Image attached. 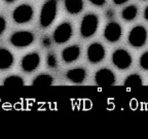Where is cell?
<instances>
[{
    "instance_id": "cell-25",
    "label": "cell",
    "mask_w": 148,
    "mask_h": 139,
    "mask_svg": "<svg viewBox=\"0 0 148 139\" xmlns=\"http://www.w3.org/2000/svg\"><path fill=\"white\" fill-rule=\"evenodd\" d=\"M127 0H113V2L117 5H120V4H123V3L127 2Z\"/></svg>"
},
{
    "instance_id": "cell-12",
    "label": "cell",
    "mask_w": 148,
    "mask_h": 139,
    "mask_svg": "<svg viewBox=\"0 0 148 139\" xmlns=\"http://www.w3.org/2000/svg\"><path fill=\"white\" fill-rule=\"evenodd\" d=\"M80 56V47L78 45H71L63 50L62 58L65 62L71 63L76 61Z\"/></svg>"
},
{
    "instance_id": "cell-2",
    "label": "cell",
    "mask_w": 148,
    "mask_h": 139,
    "mask_svg": "<svg viewBox=\"0 0 148 139\" xmlns=\"http://www.w3.org/2000/svg\"><path fill=\"white\" fill-rule=\"evenodd\" d=\"M98 24H99V20L95 14H88L84 16L80 25L81 35L86 38L92 36L98 29Z\"/></svg>"
},
{
    "instance_id": "cell-21",
    "label": "cell",
    "mask_w": 148,
    "mask_h": 139,
    "mask_svg": "<svg viewBox=\"0 0 148 139\" xmlns=\"http://www.w3.org/2000/svg\"><path fill=\"white\" fill-rule=\"evenodd\" d=\"M140 65L145 70H148V52H145L140 58Z\"/></svg>"
},
{
    "instance_id": "cell-9",
    "label": "cell",
    "mask_w": 148,
    "mask_h": 139,
    "mask_svg": "<svg viewBox=\"0 0 148 139\" xmlns=\"http://www.w3.org/2000/svg\"><path fill=\"white\" fill-rule=\"evenodd\" d=\"M105 57V49L101 43L90 44L88 47V61L92 63H99L101 62Z\"/></svg>"
},
{
    "instance_id": "cell-22",
    "label": "cell",
    "mask_w": 148,
    "mask_h": 139,
    "mask_svg": "<svg viewBox=\"0 0 148 139\" xmlns=\"http://www.w3.org/2000/svg\"><path fill=\"white\" fill-rule=\"evenodd\" d=\"M5 28H6V21L3 17H0V35L4 32Z\"/></svg>"
},
{
    "instance_id": "cell-1",
    "label": "cell",
    "mask_w": 148,
    "mask_h": 139,
    "mask_svg": "<svg viewBox=\"0 0 148 139\" xmlns=\"http://www.w3.org/2000/svg\"><path fill=\"white\" fill-rule=\"evenodd\" d=\"M57 16V1L47 0L43 4L40 12V26L42 28H47L55 20Z\"/></svg>"
},
{
    "instance_id": "cell-8",
    "label": "cell",
    "mask_w": 148,
    "mask_h": 139,
    "mask_svg": "<svg viewBox=\"0 0 148 139\" xmlns=\"http://www.w3.org/2000/svg\"><path fill=\"white\" fill-rule=\"evenodd\" d=\"M95 81L97 85L103 87H109L112 86L115 83V75L110 69L107 68H102L96 72L95 75Z\"/></svg>"
},
{
    "instance_id": "cell-10",
    "label": "cell",
    "mask_w": 148,
    "mask_h": 139,
    "mask_svg": "<svg viewBox=\"0 0 148 139\" xmlns=\"http://www.w3.org/2000/svg\"><path fill=\"white\" fill-rule=\"evenodd\" d=\"M40 56L37 53H30L22 59V68L26 72H32L39 66Z\"/></svg>"
},
{
    "instance_id": "cell-3",
    "label": "cell",
    "mask_w": 148,
    "mask_h": 139,
    "mask_svg": "<svg viewBox=\"0 0 148 139\" xmlns=\"http://www.w3.org/2000/svg\"><path fill=\"white\" fill-rule=\"evenodd\" d=\"M147 40V30L143 26H136L129 34V42L134 47H141Z\"/></svg>"
},
{
    "instance_id": "cell-18",
    "label": "cell",
    "mask_w": 148,
    "mask_h": 139,
    "mask_svg": "<svg viewBox=\"0 0 148 139\" xmlns=\"http://www.w3.org/2000/svg\"><path fill=\"white\" fill-rule=\"evenodd\" d=\"M3 85L5 87H9V88H18V87L24 86V81L22 77L18 76V75H10L4 79Z\"/></svg>"
},
{
    "instance_id": "cell-6",
    "label": "cell",
    "mask_w": 148,
    "mask_h": 139,
    "mask_svg": "<svg viewBox=\"0 0 148 139\" xmlns=\"http://www.w3.org/2000/svg\"><path fill=\"white\" fill-rule=\"evenodd\" d=\"M112 62L118 69H127L132 64V56L125 50H116L112 55Z\"/></svg>"
},
{
    "instance_id": "cell-14",
    "label": "cell",
    "mask_w": 148,
    "mask_h": 139,
    "mask_svg": "<svg viewBox=\"0 0 148 139\" xmlns=\"http://www.w3.org/2000/svg\"><path fill=\"white\" fill-rule=\"evenodd\" d=\"M14 63V56L8 50L0 49V69H8Z\"/></svg>"
},
{
    "instance_id": "cell-23",
    "label": "cell",
    "mask_w": 148,
    "mask_h": 139,
    "mask_svg": "<svg viewBox=\"0 0 148 139\" xmlns=\"http://www.w3.org/2000/svg\"><path fill=\"white\" fill-rule=\"evenodd\" d=\"M90 1L94 5H97V6H102V5H104L105 2H106V0H90Z\"/></svg>"
},
{
    "instance_id": "cell-24",
    "label": "cell",
    "mask_w": 148,
    "mask_h": 139,
    "mask_svg": "<svg viewBox=\"0 0 148 139\" xmlns=\"http://www.w3.org/2000/svg\"><path fill=\"white\" fill-rule=\"evenodd\" d=\"M42 44H43V46H45V47H49V46L51 44V38H49V37H44L43 39H42Z\"/></svg>"
},
{
    "instance_id": "cell-13",
    "label": "cell",
    "mask_w": 148,
    "mask_h": 139,
    "mask_svg": "<svg viewBox=\"0 0 148 139\" xmlns=\"http://www.w3.org/2000/svg\"><path fill=\"white\" fill-rule=\"evenodd\" d=\"M86 72L83 68H73V69H70L66 73L67 78L74 83H82L84 81V78H86Z\"/></svg>"
},
{
    "instance_id": "cell-27",
    "label": "cell",
    "mask_w": 148,
    "mask_h": 139,
    "mask_svg": "<svg viewBox=\"0 0 148 139\" xmlns=\"http://www.w3.org/2000/svg\"><path fill=\"white\" fill-rule=\"evenodd\" d=\"M5 2H7V3H12V2H14V0H4Z\"/></svg>"
},
{
    "instance_id": "cell-15",
    "label": "cell",
    "mask_w": 148,
    "mask_h": 139,
    "mask_svg": "<svg viewBox=\"0 0 148 139\" xmlns=\"http://www.w3.org/2000/svg\"><path fill=\"white\" fill-rule=\"evenodd\" d=\"M65 7L69 14H77L82 10L83 1L82 0H65Z\"/></svg>"
},
{
    "instance_id": "cell-20",
    "label": "cell",
    "mask_w": 148,
    "mask_h": 139,
    "mask_svg": "<svg viewBox=\"0 0 148 139\" xmlns=\"http://www.w3.org/2000/svg\"><path fill=\"white\" fill-rule=\"evenodd\" d=\"M46 63L51 68H55L57 66V64H58V61H57V58H56V56L53 54H49L47 56V58H46Z\"/></svg>"
},
{
    "instance_id": "cell-5",
    "label": "cell",
    "mask_w": 148,
    "mask_h": 139,
    "mask_svg": "<svg viewBox=\"0 0 148 139\" xmlns=\"http://www.w3.org/2000/svg\"><path fill=\"white\" fill-rule=\"evenodd\" d=\"M33 17V8L29 4H22L16 7L12 12V19L18 24H25Z\"/></svg>"
},
{
    "instance_id": "cell-17",
    "label": "cell",
    "mask_w": 148,
    "mask_h": 139,
    "mask_svg": "<svg viewBox=\"0 0 148 139\" xmlns=\"http://www.w3.org/2000/svg\"><path fill=\"white\" fill-rule=\"evenodd\" d=\"M125 87L129 89H133V88H138V87L142 86V78L140 77V75L137 73L131 74L125 78Z\"/></svg>"
},
{
    "instance_id": "cell-11",
    "label": "cell",
    "mask_w": 148,
    "mask_h": 139,
    "mask_svg": "<svg viewBox=\"0 0 148 139\" xmlns=\"http://www.w3.org/2000/svg\"><path fill=\"white\" fill-rule=\"evenodd\" d=\"M121 27L119 24L115 23V22H111V23L107 24L106 28L104 31V36L109 42H116L121 36Z\"/></svg>"
},
{
    "instance_id": "cell-26",
    "label": "cell",
    "mask_w": 148,
    "mask_h": 139,
    "mask_svg": "<svg viewBox=\"0 0 148 139\" xmlns=\"http://www.w3.org/2000/svg\"><path fill=\"white\" fill-rule=\"evenodd\" d=\"M144 18L148 21V6L145 8V12H144Z\"/></svg>"
},
{
    "instance_id": "cell-7",
    "label": "cell",
    "mask_w": 148,
    "mask_h": 139,
    "mask_svg": "<svg viewBox=\"0 0 148 139\" xmlns=\"http://www.w3.org/2000/svg\"><path fill=\"white\" fill-rule=\"evenodd\" d=\"M72 32H73V29L71 24L68 22L62 23L56 28L53 32V40L59 44L65 43L70 39V37L72 36Z\"/></svg>"
},
{
    "instance_id": "cell-16",
    "label": "cell",
    "mask_w": 148,
    "mask_h": 139,
    "mask_svg": "<svg viewBox=\"0 0 148 139\" xmlns=\"http://www.w3.org/2000/svg\"><path fill=\"white\" fill-rule=\"evenodd\" d=\"M53 78L49 75V74L46 73H42L37 75L32 81L33 86L36 87H49L51 85H53Z\"/></svg>"
},
{
    "instance_id": "cell-4",
    "label": "cell",
    "mask_w": 148,
    "mask_h": 139,
    "mask_svg": "<svg viewBox=\"0 0 148 139\" xmlns=\"http://www.w3.org/2000/svg\"><path fill=\"white\" fill-rule=\"evenodd\" d=\"M10 43L16 47H26L34 41V35L29 31H18L10 36Z\"/></svg>"
},
{
    "instance_id": "cell-19",
    "label": "cell",
    "mask_w": 148,
    "mask_h": 139,
    "mask_svg": "<svg viewBox=\"0 0 148 139\" xmlns=\"http://www.w3.org/2000/svg\"><path fill=\"white\" fill-rule=\"evenodd\" d=\"M138 14V9L135 5H129L121 12V16L125 21H133Z\"/></svg>"
}]
</instances>
